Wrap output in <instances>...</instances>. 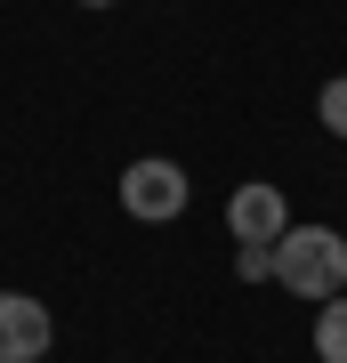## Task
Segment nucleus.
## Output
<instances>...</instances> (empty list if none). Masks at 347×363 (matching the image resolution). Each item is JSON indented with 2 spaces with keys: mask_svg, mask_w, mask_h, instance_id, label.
<instances>
[{
  "mask_svg": "<svg viewBox=\"0 0 347 363\" xmlns=\"http://www.w3.org/2000/svg\"><path fill=\"white\" fill-rule=\"evenodd\" d=\"M275 283H283L291 298H339L347 291V234L331 226H291L283 242H275Z\"/></svg>",
  "mask_w": 347,
  "mask_h": 363,
  "instance_id": "f257e3e1",
  "label": "nucleus"
},
{
  "mask_svg": "<svg viewBox=\"0 0 347 363\" xmlns=\"http://www.w3.org/2000/svg\"><path fill=\"white\" fill-rule=\"evenodd\" d=\"M186 202H194V186H186V169H178V162L145 154V162H129V169H121V210H129L138 226H170Z\"/></svg>",
  "mask_w": 347,
  "mask_h": 363,
  "instance_id": "f03ea898",
  "label": "nucleus"
},
{
  "mask_svg": "<svg viewBox=\"0 0 347 363\" xmlns=\"http://www.w3.org/2000/svg\"><path fill=\"white\" fill-rule=\"evenodd\" d=\"M226 234H234V250H275V242L291 234V202H283V186H267V178L234 186V194H226Z\"/></svg>",
  "mask_w": 347,
  "mask_h": 363,
  "instance_id": "7ed1b4c3",
  "label": "nucleus"
},
{
  "mask_svg": "<svg viewBox=\"0 0 347 363\" xmlns=\"http://www.w3.org/2000/svg\"><path fill=\"white\" fill-rule=\"evenodd\" d=\"M49 339H57V323L33 291H0V363H40Z\"/></svg>",
  "mask_w": 347,
  "mask_h": 363,
  "instance_id": "20e7f679",
  "label": "nucleus"
},
{
  "mask_svg": "<svg viewBox=\"0 0 347 363\" xmlns=\"http://www.w3.org/2000/svg\"><path fill=\"white\" fill-rule=\"evenodd\" d=\"M315 355H323V363H347V291L323 298V315H315Z\"/></svg>",
  "mask_w": 347,
  "mask_h": 363,
  "instance_id": "39448f33",
  "label": "nucleus"
},
{
  "mask_svg": "<svg viewBox=\"0 0 347 363\" xmlns=\"http://www.w3.org/2000/svg\"><path fill=\"white\" fill-rule=\"evenodd\" d=\"M315 121H323L331 138H347V73H339V81H323V89H315Z\"/></svg>",
  "mask_w": 347,
  "mask_h": 363,
  "instance_id": "423d86ee",
  "label": "nucleus"
},
{
  "mask_svg": "<svg viewBox=\"0 0 347 363\" xmlns=\"http://www.w3.org/2000/svg\"><path fill=\"white\" fill-rule=\"evenodd\" d=\"M234 274H243V283H275V250H243Z\"/></svg>",
  "mask_w": 347,
  "mask_h": 363,
  "instance_id": "0eeeda50",
  "label": "nucleus"
},
{
  "mask_svg": "<svg viewBox=\"0 0 347 363\" xmlns=\"http://www.w3.org/2000/svg\"><path fill=\"white\" fill-rule=\"evenodd\" d=\"M81 9H114V0H81Z\"/></svg>",
  "mask_w": 347,
  "mask_h": 363,
  "instance_id": "6e6552de",
  "label": "nucleus"
}]
</instances>
